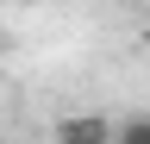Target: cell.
I'll use <instances>...</instances> for the list:
<instances>
[{
    "label": "cell",
    "mask_w": 150,
    "mask_h": 144,
    "mask_svg": "<svg viewBox=\"0 0 150 144\" xmlns=\"http://www.w3.org/2000/svg\"><path fill=\"white\" fill-rule=\"evenodd\" d=\"M112 144H150V113H125V119H112Z\"/></svg>",
    "instance_id": "cell-2"
},
{
    "label": "cell",
    "mask_w": 150,
    "mask_h": 144,
    "mask_svg": "<svg viewBox=\"0 0 150 144\" xmlns=\"http://www.w3.org/2000/svg\"><path fill=\"white\" fill-rule=\"evenodd\" d=\"M50 144H112V113H56Z\"/></svg>",
    "instance_id": "cell-1"
},
{
    "label": "cell",
    "mask_w": 150,
    "mask_h": 144,
    "mask_svg": "<svg viewBox=\"0 0 150 144\" xmlns=\"http://www.w3.org/2000/svg\"><path fill=\"white\" fill-rule=\"evenodd\" d=\"M0 144H6V138H0Z\"/></svg>",
    "instance_id": "cell-3"
}]
</instances>
